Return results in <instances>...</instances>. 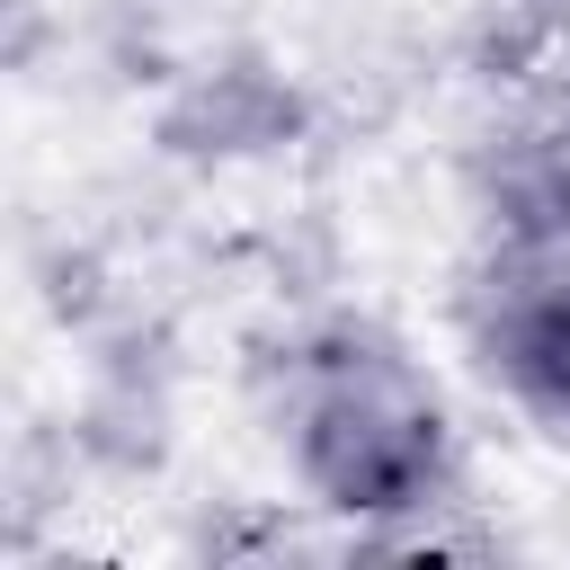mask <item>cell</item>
<instances>
[{"instance_id":"1","label":"cell","mask_w":570,"mask_h":570,"mask_svg":"<svg viewBox=\"0 0 570 570\" xmlns=\"http://www.w3.org/2000/svg\"><path fill=\"white\" fill-rule=\"evenodd\" d=\"M401 365L374 356L365 374H338L303 419V481L330 508H410L436 472V410L392 401Z\"/></svg>"},{"instance_id":"2","label":"cell","mask_w":570,"mask_h":570,"mask_svg":"<svg viewBox=\"0 0 570 570\" xmlns=\"http://www.w3.org/2000/svg\"><path fill=\"white\" fill-rule=\"evenodd\" d=\"M294 125V98L258 71V62H223L214 80H196L178 107H169V142L178 151H267L276 134Z\"/></svg>"},{"instance_id":"3","label":"cell","mask_w":570,"mask_h":570,"mask_svg":"<svg viewBox=\"0 0 570 570\" xmlns=\"http://www.w3.org/2000/svg\"><path fill=\"white\" fill-rule=\"evenodd\" d=\"M490 365L543 410L570 428V294H543V303H517L490 338Z\"/></svg>"}]
</instances>
